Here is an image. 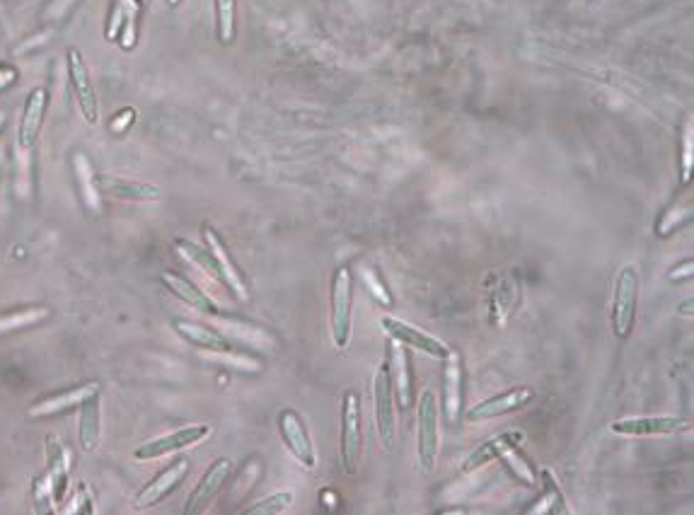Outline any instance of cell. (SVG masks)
Segmentation results:
<instances>
[{"label":"cell","mask_w":694,"mask_h":515,"mask_svg":"<svg viewBox=\"0 0 694 515\" xmlns=\"http://www.w3.org/2000/svg\"><path fill=\"white\" fill-rule=\"evenodd\" d=\"M163 286L175 295L177 300H182L184 305H189V308H194L196 312H204V315H221V310H218L216 300L208 298V293L201 291L199 286L192 281L182 279V276L172 274V271H165L163 274Z\"/></svg>","instance_id":"7402d4cb"},{"label":"cell","mask_w":694,"mask_h":515,"mask_svg":"<svg viewBox=\"0 0 694 515\" xmlns=\"http://www.w3.org/2000/svg\"><path fill=\"white\" fill-rule=\"evenodd\" d=\"M187 474H189V460L187 457H177V460H172L163 472L155 474L146 486H141V491H138L133 503H136V508L158 506V503H163L167 496L175 494L179 484L187 479Z\"/></svg>","instance_id":"8fae6325"},{"label":"cell","mask_w":694,"mask_h":515,"mask_svg":"<svg viewBox=\"0 0 694 515\" xmlns=\"http://www.w3.org/2000/svg\"><path fill=\"white\" fill-rule=\"evenodd\" d=\"M639 271L634 264L622 266L617 271L615 279V295H612V312H610V324L615 339H629L634 332L636 324V308H639Z\"/></svg>","instance_id":"6da1fadb"},{"label":"cell","mask_w":694,"mask_h":515,"mask_svg":"<svg viewBox=\"0 0 694 515\" xmlns=\"http://www.w3.org/2000/svg\"><path fill=\"white\" fill-rule=\"evenodd\" d=\"M276 426H279L281 441L283 445H286L288 453L293 455V460H298L305 470H315L317 467L315 445H312L308 426H305V421L300 419L296 409H281L279 419H276Z\"/></svg>","instance_id":"52a82bcc"},{"label":"cell","mask_w":694,"mask_h":515,"mask_svg":"<svg viewBox=\"0 0 694 515\" xmlns=\"http://www.w3.org/2000/svg\"><path fill=\"white\" fill-rule=\"evenodd\" d=\"M3 126H5V117H0V129H3Z\"/></svg>","instance_id":"e575fe53"},{"label":"cell","mask_w":694,"mask_h":515,"mask_svg":"<svg viewBox=\"0 0 694 515\" xmlns=\"http://www.w3.org/2000/svg\"><path fill=\"white\" fill-rule=\"evenodd\" d=\"M46 107H49V90L34 88L30 95H27L20 126H17V141H20L22 150H30L34 143H37L39 133H42Z\"/></svg>","instance_id":"ac0fdd59"},{"label":"cell","mask_w":694,"mask_h":515,"mask_svg":"<svg viewBox=\"0 0 694 515\" xmlns=\"http://www.w3.org/2000/svg\"><path fill=\"white\" fill-rule=\"evenodd\" d=\"M532 399H535V390L532 387H511V390H503L499 395L484 399V402L474 404L472 409H467V421L470 424H482V421L501 419L506 414H516L520 409L530 407Z\"/></svg>","instance_id":"9c48e42d"},{"label":"cell","mask_w":694,"mask_h":515,"mask_svg":"<svg viewBox=\"0 0 694 515\" xmlns=\"http://www.w3.org/2000/svg\"><path fill=\"white\" fill-rule=\"evenodd\" d=\"M380 327H383L387 337L397 341V344L407 346V349L421 351V354L431 358H438V361H443V358L450 354L448 344H443L441 339L431 337V334L424 332V329L414 327V324L409 322L397 320V317H383V320H380Z\"/></svg>","instance_id":"30bf717a"},{"label":"cell","mask_w":694,"mask_h":515,"mask_svg":"<svg viewBox=\"0 0 694 515\" xmlns=\"http://www.w3.org/2000/svg\"><path fill=\"white\" fill-rule=\"evenodd\" d=\"M351 320H354V276L349 266H339L329 288V327L339 351L351 341Z\"/></svg>","instance_id":"7a4b0ae2"},{"label":"cell","mask_w":694,"mask_h":515,"mask_svg":"<svg viewBox=\"0 0 694 515\" xmlns=\"http://www.w3.org/2000/svg\"><path fill=\"white\" fill-rule=\"evenodd\" d=\"M102 438V397L100 390L92 392L80 402L78 419V445L83 453H95Z\"/></svg>","instance_id":"44dd1931"},{"label":"cell","mask_w":694,"mask_h":515,"mask_svg":"<svg viewBox=\"0 0 694 515\" xmlns=\"http://www.w3.org/2000/svg\"><path fill=\"white\" fill-rule=\"evenodd\" d=\"M213 433V428L208 424H194V426H184L177 428V431L167 433V436L153 438V441H146L138 445L133 450V460L138 462H148V460H158L163 455L179 453V450L194 448V445L204 443L208 436Z\"/></svg>","instance_id":"5b68a950"},{"label":"cell","mask_w":694,"mask_h":515,"mask_svg":"<svg viewBox=\"0 0 694 515\" xmlns=\"http://www.w3.org/2000/svg\"><path fill=\"white\" fill-rule=\"evenodd\" d=\"M363 453V431H361V395L356 390H346L341 397V433H339V455L341 467L346 474L358 472V462Z\"/></svg>","instance_id":"3957f363"},{"label":"cell","mask_w":694,"mask_h":515,"mask_svg":"<svg viewBox=\"0 0 694 515\" xmlns=\"http://www.w3.org/2000/svg\"><path fill=\"white\" fill-rule=\"evenodd\" d=\"M102 390L100 383H88V385H80L73 387V390L61 392V395H51L42 399V402L32 404L30 407V416L32 419H46V416H56L68 412V409L80 407V402H83L85 397H90L92 392Z\"/></svg>","instance_id":"603a6c76"},{"label":"cell","mask_w":694,"mask_h":515,"mask_svg":"<svg viewBox=\"0 0 694 515\" xmlns=\"http://www.w3.org/2000/svg\"><path fill=\"white\" fill-rule=\"evenodd\" d=\"M49 317V308H27V310H15L0 315V334L17 332V329L34 327L37 322H42Z\"/></svg>","instance_id":"d4e9b609"},{"label":"cell","mask_w":694,"mask_h":515,"mask_svg":"<svg viewBox=\"0 0 694 515\" xmlns=\"http://www.w3.org/2000/svg\"><path fill=\"white\" fill-rule=\"evenodd\" d=\"M131 3L136 5V8H143V3H146V0H131Z\"/></svg>","instance_id":"836d02e7"},{"label":"cell","mask_w":694,"mask_h":515,"mask_svg":"<svg viewBox=\"0 0 694 515\" xmlns=\"http://www.w3.org/2000/svg\"><path fill=\"white\" fill-rule=\"evenodd\" d=\"M175 247H177L179 252H182V257H187L194 266H199V269L204 271L206 276H211V279H216L218 283H223L221 269H218L216 259H213L211 252L201 250V247H196V245H192V242H187V240H177Z\"/></svg>","instance_id":"484cf974"},{"label":"cell","mask_w":694,"mask_h":515,"mask_svg":"<svg viewBox=\"0 0 694 515\" xmlns=\"http://www.w3.org/2000/svg\"><path fill=\"white\" fill-rule=\"evenodd\" d=\"M387 368H390L392 387H395V402L399 409H409L412 404V358L409 349L402 344H390V354H387Z\"/></svg>","instance_id":"ffe728a7"},{"label":"cell","mask_w":694,"mask_h":515,"mask_svg":"<svg viewBox=\"0 0 694 515\" xmlns=\"http://www.w3.org/2000/svg\"><path fill=\"white\" fill-rule=\"evenodd\" d=\"M694 158V138H692V121H687L685 138H682V182H690L692 160Z\"/></svg>","instance_id":"83f0119b"},{"label":"cell","mask_w":694,"mask_h":515,"mask_svg":"<svg viewBox=\"0 0 694 515\" xmlns=\"http://www.w3.org/2000/svg\"><path fill=\"white\" fill-rule=\"evenodd\" d=\"M690 421L680 416H634V419L612 421L610 431L615 436L627 438H653V436H673V433L687 431Z\"/></svg>","instance_id":"7c38bea8"},{"label":"cell","mask_w":694,"mask_h":515,"mask_svg":"<svg viewBox=\"0 0 694 515\" xmlns=\"http://www.w3.org/2000/svg\"><path fill=\"white\" fill-rule=\"evenodd\" d=\"M363 276H366V283H368V286H373V288H375V293H373L375 298H378L383 305H390V303H392V298H390V295H387L385 288L380 286V281L375 279V271H370V269H368Z\"/></svg>","instance_id":"f546056e"},{"label":"cell","mask_w":694,"mask_h":515,"mask_svg":"<svg viewBox=\"0 0 694 515\" xmlns=\"http://www.w3.org/2000/svg\"><path fill=\"white\" fill-rule=\"evenodd\" d=\"M678 310H682V315H692V300H685V303L678 305Z\"/></svg>","instance_id":"1f68e13d"},{"label":"cell","mask_w":694,"mask_h":515,"mask_svg":"<svg viewBox=\"0 0 694 515\" xmlns=\"http://www.w3.org/2000/svg\"><path fill=\"white\" fill-rule=\"evenodd\" d=\"M216 10V32L221 44H233L237 34V0H213Z\"/></svg>","instance_id":"cb8c5ba5"},{"label":"cell","mask_w":694,"mask_h":515,"mask_svg":"<svg viewBox=\"0 0 694 515\" xmlns=\"http://www.w3.org/2000/svg\"><path fill=\"white\" fill-rule=\"evenodd\" d=\"M68 78H71V88L78 102L80 114H83L85 124L95 126L100 121V100H97V90L90 80V71L85 66L83 54L78 49H68Z\"/></svg>","instance_id":"ba28073f"},{"label":"cell","mask_w":694,"mask_h":515,"mask_svg":"<svg viewBox=\"0 0 694 515\" xmlns=\"http://www.w3.org/2000/svg\"><path fill=\"white\" fill-rule=\"evenodd\" d=\"M230 472H233V460H230V457H218V460H213L204 472V477H201V482L196 484V489L189 494L182 513L196 515L204 511L208 503L216 499L218 491L223 489V484L228 482Z\"/></svg>","instance_id":"4fadbf2b"},{"label":"cell","mask_w":694,"mask_h":515,"mask_svg":"<svg viewBox=\"0 0 694 515\" xmlns=\"http://www.w3.org/2000/svg\"><path fill=\"white\" fill-rule=\"evenodd\" d=\"M172 329L177 332V337H182L187 344L196 346V349L213 351V354H240V349H237L233 341L225 339L221 332H216L208 324L177 317V320H172Z\"/></svg>","instance_id":"9a60e30c"},{"label":"cell","mask_w":694,"mask_h":515,"mask_svg":"<svg viewBox=\"0 0 694 515\" xmlns=\"http://www.w3.org/2000/svg\"><path fill=\"white\" fill-rule=\"evenodd\" d=\"M293 494L291 491H276V494L266 496V499L257 501L252 508H247L245 515H281L288 513L293 508Z\"/></svg>","instance_id":"4316f807"},{"label":"cell","mask_w":694,"mask_h":515,"mask_svg":"<svg viewBox=\"0 0 694 515\" xmlns=\"http://www.w3.org/2000/svg\"><path fill=\"white\" fill-rule=\"evenodd\" d=\"M71 506V511L68 513H95V508H92V494H90V486L88 484H78V489H75V499Z\"/></svg>","instance_id":"f1b7e54d"},{"label":"cell","mask_w":694,"mask_h":515,"mask_svg":"<svg viewBox=\"0 0 694 515\" xmlns=\"http://www.w3.org/2000/svg\"><path fill=\"white\" fill-rule=\"evenodd\" d=\"M373 402H375V426H378V438L383 450L390 453L395 448V387H392L390 368L387 361L383 368L375 373L373 380Z\"/></svg>","instance_id":"8992f818"},{"label":"cell","mask_w":694,"mask_h":515,"mask_svg":"<svg viewBox=\"0 0 694 515\" xmlns=\"http://www.w3.org/2000/svg\"><path fill=\"white\" fill-rule=\"evenodd\" d=\"M165 3H167V5H170V8H177V5H179V3H182V0H165Z\"/></svg>","instance_id":"d6a6232c"},{"label":"cell","mask_w":694,"mask_h":515,"mask_svg":"<svg viewBox=\"0 0 694 515\" xmlns=\"http://www.w3.org/2000/svg\"><path fill=\"white\" fill-rule=\"evenodd\" d=\"M204 240L208 252L213 254V259H216L218 269H221L223 276V286L228 288L230 293H235L240 300H250V288H247L245 276L240 274V269H237V264L233 262V257H230L228 247H225L223 237L216 233V230L211 228V225H206L204 228Z\"/></svg>","instance_id":"2e32d148"},{"label":"cell","mask_w":694,"mask_h":515,"mask_svg":"<svg viewBox=\"0 0 694 515\" xmlns=\"http://www.w3.org/2000/svg\"><path fill=\"white\" fill-rule=\"evenodd\" d=\"M92 187L97 194L109 196L119 201H136V204H153L160 199V189L148 182H136V179H124L114 175H95Z\"/></svg>","instance_id":"5bb4252c"},{"label":"cell","mask_w":694,"mask_h":515,"mask_svg":"<svg viewBox=\"0 0 694 515\" xmlns=\"http://www.w3.org/2000/svg\"><path fill=\"white\" fill-rule=\"evenodd\" d=\"M692 274H694V262H692V259H685V262L678 264V266H673V269H670V281L692 279Z\"/></svg>","instance_id":"4dcf8cb0"},{"label":"cell","mask_w":694,"mask_h":515,"mask_svg":"<svg viewBox=\"0 0 694 515\" xmlns=\"http://www.w3.org/2000/svg\"><path fill=\"white\" fill-rule=\"evenodd\" d=\"M71 460H68L66 445L56 436L46 438V479H49L51 496H54V506H61L68 494V477H71Z\"/></svg>","instance_id":"d6986e66"},{"label":"cell","mask_w":694,"mask_h":515,"mask_svg":"<svg viewBox=\"0 0 694 515\" xmlns=\"http://www.w3.org/2000/svg\"><path fill=\"white\" fill-rule=\"evenodd\" d=\"M416 460L424 472H431L438 460V399L426 390L416 407Z\"/></svg>","instance_id":"277c9868"},{"label":"cell","mask_w":694,"mask_h":515,"mask_svg":"<svg viewBox=\"0 0 694 515\" xmlns=\"http://www.w3.org/2000/svg\"><path fill=\"white\" fill-rule=\"evenodd\" d=\"M462 383H465V368H462L460 351L450 349L443 358V414L448 424H455L462 414Z\"/></svg>","instance_id":"e0dca14e"}]
</instances>
